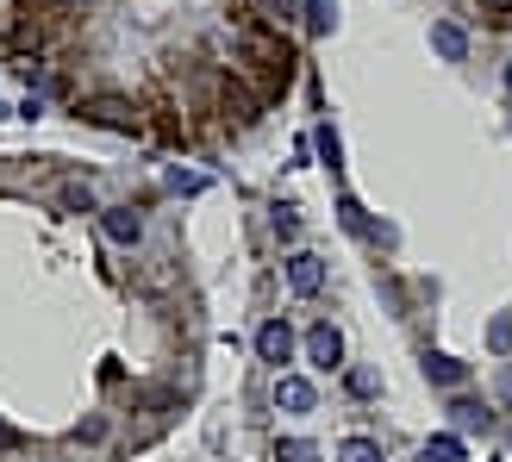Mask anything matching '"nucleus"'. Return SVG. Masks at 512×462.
Returning <instances> with one entry per match:
<instances>
[{"label":"nucleus","instance_id":"nucleus-25","mask_svg":"<svg viewBox=\"0 0 512 462\" xmlns=\"http://www.w3.org/2000/svg\"><path fill=\"white\" fill-rule=\"evenodd\" d=\"M232 7H250V0H232Z\"/></svg>","mask_w":512,"mask_h":462},{"label":"nucleus","instance_id":"nucleus-15","mask_svg":"<svg viewBox=\"0 0 512 462\" xmlns=\"http://www.w3.org/2000/svg\"><path fill=\"white\" fill-rule=\"evenodd\" d=\"M331 25H338V7H331V0H306V32L325 38Z\"/></svg>","mask_w":512,"mask_h":462},{"label":"nucleus","instance_id":"nucleus-19","mask_svg":"<svg viewBox=\"0 0 512 462\" xmlns=\"http://www.w3.org/2000/svg\"><path fill=\"white\" fill-rule=\"evenodd\" d=\"M313 144H319V157H325L331 169H344V144H338V132H331V125H319V132H313Z\"/></svg>","mask_w":512,"mask_h":462},{"label":"nucleus","instance_id":"nucleus-9","mask_svg":"<svg viewBox=\"0 0 512 462\" xmlns=\"http://www.w3.org/2000/svg\"><path fill=\"white\" fill-rule=\"evenodd\" d=\"M431 50H438L444 63H463L469 57V32H463V25H450V19H438V25H431Z\"/></svg>","mask_w":512,"mask_h":462},{"label":"nucleus","instance_id":"nucleus-10","mask_svg":"<svg viewBox=\"0 0 512 462\" xmlns=\"http://www.w3.org/2000/svg\"><path fill=\"white\" fill-rule=\"evenodd\" d=\"M169 413H175V394H150V400H144V425L132 431V444H150V438L169 425Z\"/></svg>","mask_w":512,"mask_h":462},{"label":"nucleus","instance_id":"nucleus-5","mask_svg":"<svg viewBox=\"0 0 512 462\" xmlns=\"http://www.w3.org/2000/svg\"><path fill=\"white\" fill-rule=\"evenodd\" d=\"M100 231H107L119 250H132V244L144 238V219H138L132 207H100Z\"/></svg>","mask_w":512,"mask_h":462},{"label":"nucleus","instance_id":"nucleus-3","mask_svg":"<svg viewBox=\"0 0 512 462\" xmlns=\"http://www.w3.org/2000/svg\"><path fill=\"white\" fill-rule=\"evenodd\" d=\"M213 100H219V119L232 125V132H250V125L263 119V107H269V100L256 94V88L244 82L238 69H225V75H213Z\"/></svg>","mask_w":512,"mask_h":462},{"label":"nucleus","instance_id":"nucleus-20","mask_svg":"<svg viewBox=\"0 0 512 462\" xmlns=\"http://www.w3.org/2000/svg\"><path fill=\"white\" fill-rule=\"evenodd\" d=\"M275 456H281V462H313L319 450L306 444V438H281V444H275Z\"/></svg>","mask_w":512,"mask_h":462},{"label":"nucleus","instance_id":"nucleus-17","mask_svg":"<svg viewBox=\"0 0 512 462\" xmlns=\"http://www.w3.org/2000/svg\"><path fill=\"white\" fill-rule=\"evenodd\" d=\"M338 462H388V456H381V444H375V438H344Z\"/></svg>","mask_w":512,"mask_h":462},{"label":"nucleus","instance_id":"nucleus-7","mask_svg":"<svg viewBox=\"0 0 512 462\" xmlns=\"http://www.w3.org/2000/svg\"><path fill=\"white\" fill-rule=\"evenodd\" d=\"M306 356H313L319 369H338V363H344V338H338V325H313V331H306Z\"/></svg>","mask_w":512,"mask_h":462},{"label":"nucleus","instance_id":"nucleus-6","mask_svg":"<svg viewBox=\"0 0 512 462\" xmlns=\"http://www.w3.org/2000/svg\"><path fill=\"white\" fill-rule=\"evenodd\" d=\"M288 288H294V294H319V288H325V263H319L313 250H294V256H288Z\"/></svg>","mask_w":512,"mask_h":462},{"label":"nucleus","instance_id":"nucleus-13","mask_svg":"<svg viewBox=\"0 0 512 462\" xmlns=\"http://www.w3.org/2000/svg\"><path fill=\"white\" fill-rule=\"evenodd\" d=\"M338 219H344V231H356V238H381V231L369 225V213H363V200H350V194L338 200Z\"/></svg>","mask_w":512,"mask_h":462},{"label":"nucleus","instance_id":"nucleus-23","mask_svg":"<svg viewBox=\"0 0 512 462\" xmlns=\"http://www.w3.org/2000/svg\"><path fill=\"white\" fill-rule=\"evenodd\" d=\"M481 19H494V25H506V19H512V0H481Z\"/></svg>","mask_w":512,"mask_h":462},{"label":"nucleus","instance_id":"nucleus-24","mask_svg":"<svg viewBox=\"0 0 512 462\" xmlns=\"http://www.w3.org/2000/svg\"><path fill=\"white\" fill-rule=\"evenodd\" d=\"M19 444H25L19 431H13V425H0V450H19Z\"/></svg>","mask_w":512,"mask_h":462},{"label":"nucleus","instance_id":"nucleus-11","mask_svg":"<svg viewBox=\"0 0 512 462\" xmlns=\"http://www.w3.org/2000/svg\"><path fill=\"white\" fill-rule=\"evenodd\" d=\"M425 381H438V388H463L469 369L456 363V356H444V350H425Z\"/></svg>","mask_w":512,"mask_h":462},{"label":"nucleus","instance_id":"nucleus-1","mask_svg":"<svg viewBox=\"0 0 512 462\" xmlns=\"http://www.w3.org/2000/svg\"><path fill=\"white\" fill-rule=\"evenodd\" d=\"M294 69H300V57H294V44L275 32V25H244L238 32V75L263 94V100H281L294 88Z\"/></svg>","mask_w":512,"mask_h":462},{"label":"nucleus","instance_id":"nucleus-8","mask_svg":"<svg viewBox=\"0 0 512 462\" xmlns=\"http://www.w3.org/2000/svg\"><path fill=\"white\" fill-rule=\"evenodd\" d=\"M313 381L306 375H275V406H288V413H313Z\"/></svg>","mask_w":512,"mask_h":462},{"label":"nucleus","instance_id":"nucleus-2","mask_svg":"<svg viewBox=\"0 0 512 462\" xmlns=\"http://www.w3.org/2000/svg\"><path fill=\"white\" fill-rule=\"evenodd\" d=\"M75 119L100 125V132H119V138H144L150 132L144 107H138V100H125V94H88V100H75Z\"/></svg>","mask_w":512,"mask_h":462},{"label":"nucleus","instance_id":"nucleus-14","mask_svg":"<svg viewBox=\"0 0 512 462\" xmlns=\"http://www.w3.org/2000/svg\"><path fill=\"white\" fill-rule=\"evenodd\" d=\"M150 113H157V138H169V144H182V138H188V119L175 113L169 100H157V107H150Z\"/></svg>","mask_w":512,"mask_h":462},{"label":"nucleus","instance_id":"nucleus-12","mask_svg":"<svg viewBox=\"0 0 512 462\" xmlns=\"http://www.w3.org/2000/svg\"><path fill=\"white\" fill-rule=\"evenodd\" d=\"M425 462H469V450H463V438H456V431H438V438L425 444Z\"/></svg>","mask_w":512,"mask_h":462},{"label":"nucleus","instance_id":"nucleus-22","mask_svg":"<svg viewBox=\"0 0 512 462\" xmlns=\"http://www.w3.org/2000/svg\"><path fill=\"white\" fill-rule=\"evenodd\" d=\"M300 231V213L294 207H275V238H294Z\"/></svg>","mask_w":512,"mask_h":462},{"label":"nucleus","instance_id":"nucleus-21","mask_svg":"<svg viewBox=\"0 0 512 462\" xmlns=\"http://www.w3.org/2000/svg\"><path fill=\"white\" fill-rule=\"evenodd\" d=\"M100 438H107V419H100V413H94V419H88L82 431H75V450H82V444H100Z\"/></svg>","mask_w":512,"mask_h":462},{"label":"nucleus","instance_id":"nucleus-18","mask_svg":"<svg viewBox=\"0 0 512 462\" xmlns=\"http://www.w3.org/2000/svg\"><path fill=\"white\" fill-rule=\"evenodd\" d=\"M57 200H63V213H100V207H94V194H88L82 182H63Z\"/></svg>","mask_w":512,"mask_h":462},{"label":"nucleus","instance_id":"nucleus-4","mask_svg":"<svg viewBox=\"0 0 512 462\" xmlns=\"http://www.w3.org/2000/svg\"><path fill=\"white\" fill-rule=\"evenodd\" d=\"M256 356H263V363H294V331H288V319H263L256 325Z\"/></svg>","mask_w":512,"mask_h":462},{"label":"nucleus","instance_id":"nucleus-16","mask_svg":"<svg viewBox=\"0 0 512 462\" xmlns=\"http://www.w3.org/2000/svg\"><path fill=\"white\" fill-rule=\"evenodd\" d=\"M450 413H456V425H463V431H475V425L488 431V425H494V413H488V406H481V400H456Z\"/></svg>","mask_w":512,"mask_h":462}]
</instances>
